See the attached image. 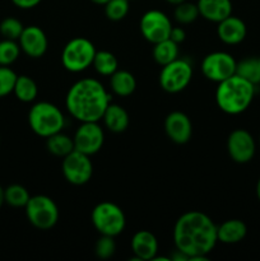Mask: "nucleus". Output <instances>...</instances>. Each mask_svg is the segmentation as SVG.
<instances>
[{
    "label": "nucleus",
    "instance_id": "nucleus-1",
    "mask_svg": "<svg viewBox=\"0 0 260 261\" xmlns=\"http://www.w3.org/2000/svg\"><path fill=\"white\" fill-rule=\"evenodd\" d=\"M173 242L176 250L188 260L206 261L218 242L216 223L201 212H186L176 221Z\"/></svg>",
    "mask_w": 260,
    "mask_h": 261
},
{
    "label": "nucleus",
    "instance_id": "nucleus-2",
    "mask_svg": "<svg viewBox=\"0 0 260 261\" xmlns=\"http://www.w3.org/2000/svg\"><path fill=\"white\" fill-rule=\"evenodd\" d=\"M111 97L99 81L84 78L69 88L65 106L69 114L81 122L99 121Z\"/></svg>",
    "mask_w": 260,
    "mask_h": 261
},
{
    "label": "nucleus",
    "instance_id": "nucleus-3",
    "mask_svg": "<svg viewBox=\"0 0 260 261\" xmlns=\"http://www.w3.org/2000/svg\"><path fill=\"white\" fill-rule=\"evenodd\" d=\"M254 96V84L237 74H233L218 83L216 91V102L217 106L224 114L239 115L249 109Z\"/></svg>",
    "mask_w": 260,
    "mask_h": 261
},
{
    "label": "nucleus",
    "instance_id": "nucleus-4",
    "mask_svg": "<svg viewBox=\"0 0 260 261\" xmlns=\"http://www.w3.org/2000/svg\"><path fill=\"white\" fill-rule=\"evenodd\" d=\"M28 124L36 135L48 138L60 133L65 125V117L59 107L50 102H37L28 112Z\"/></svg>",
    "mask_w": 260,
    "mask_h": 261
},
{
    "label": "nucleus",
    "instance_id": "nucleus-5",
    "mask_svg": "<svg viewBox=\"0 0 260 261\" xmlns=\"http://www.w3.org/2000/svg\"><path fill=\"white\" fill-rule=\"evenodd\" d=\"M91 218L94 228L103 236H119L126 224L122 209L111 201H102L97 204L92 211Z\"/></svg>",
    "mask_w": 260,
    "mask_h": 261
},
{
    "label": "nucleus",
    "instance_id": "nucleus-6",
    "mask_svg": "<svg viewBox=\"0 0 260 261\" xmlns=\"http://www.w3.org/2000/svg\"><path fill=\"white\" fill-rule=\"evenodd\" d=\"M96 47L84 37H75L69 41L61 53V64L71 73H81L93 63Z\"/></svg>",
    "mask_w": 260,
    "mask_h": 261
},
{
    "label": "nucleus",
    "instance_id": "nucleus-7",
    "mask_svg": "<svg viewBox=\"0 0 260 261\" xmlns=\"http://www.w3.org/2000/svg\"><path fill=\"white\" fill-rule=\"evenodd\" d=\"M24 208L28 221L37 229L48 231L58 223L59 208L55 201L48 196H31Z\"/></svg>",
    "mask_w": 260,
    "mask_h": 261
},
{
    "label": "nucleus",
    "instance_id": "nucleus-8",
    "mask_svg": "<svg viewBox=\"0 0 260 261\" xmlns=\"http://www.w3.org/2000/svg\"><path fill=\"white\" fill-rule=\"evenodd\" d=\"M193 68L185 59H176L162 66L160 73L161 88L167 93H178L190 84Z\"/></svg>",
    "mask_w": 260,
    "mask_h": 261
},
{
    "label": "nucleus",
    "instance_id": "nucleus-9",
    "mask_svg": "<svg viewBox=\"0 0 260 261\" xmlns=\"http://www.w3.org/2000/svg\"><path fill=\"white\" fill-rule=\"evenodd\" d=\"M236 66L237 61L228 53L214 51L201 61V73L208 81L219 83L236 74Z\"/></svg>",
    "mask_w": 260,
    "mask_h": 261
},
{
    "label": "nucleus",
    "instance_id": "nucleus-10",
    "mask_svg": "<svg viewBox=\"0 0 260 261\" xmlns=\"http://www.w3.org/2000/svg\"><path fill=\"white\" fill-rule=\"evenodd\" d=\"M61 170L65 180L75 186L87 184L93 175V165L89 160V155L75 149L63 158Z\"/></svg>",
    "mask_w": 260,
    "mask_h": 261
},
{
    "label": "nucleus",
    "instance_id": "nucleus-11",
    "mask_svg": "<svg viewBox=\"0 0 260 261\" xmlns=\"http://www.w3.org/2000/svg\"><path fill=\"white\" fill-rule=\"evenodd\" d=\"M139 27L143 37L153 45L170 38L171 30H172L170 18L157 9L145 12L140 18Z\"/></svg>",
    "mask_w": 260,
    "mask_h": 261
},
{
    "label": "nucleus",
    "instance_id": "nucleus-12",
    "mask_svg": "<svg viewBox=\"0 0 260 261\" xmlns=\"http://www.w3.org/2000/svg\"><path fill=\"white\" fill-rule=\"evenodd\" d=\"M74 149L87 155H93L101 150L105 142V134L98 121L81 122L73 138Z\"/></svg>",
    "mask_w": 260,
    "mask_h": 261
},
{
    "label": "nucleus",
    "instance_id": "nucleus-13",
    "mask_svg": "<svg viewBox=\"0 0 260 261\" xmlns=\"http://www.w3.org/2000/svg\"><path fill=\"white\" fill-rule=\"evenodd\" d=\"M256 145L252 135L245 129H236L228 135L227 152L236 163H247L254 158Z\"/></svg>",
    "mask_w": 260,
    "mask_h": 261
},
{
    "label": "nucleus",
    "instance_id": "nucleus-14",
    "mask_svg": "<svg viewBox=\"0 0 260 261\" xmlns=\"http://www.w3.org/2000/svg\"><path fill=\"white\" fill-rule=\"evenodd\" d=\"M18 41H19L20 50L33 59H38L45 55L48 47L47 36L38 25L24 27Z\"/></svg>",
    "mask_w": 260,
    "mask_h": 261
},
{
    "label": "nucleus",
    "instance_id": "nucleus-15",
    "mask_svg": "<svg viewBox=\"0 0 260 261\" xmlns=\"http://www.w3.org/2000/svg\"><path fill=\"white\" fill-rule=\"evenodd\" d=\"M165 132L167 137L176 144H185L193 135V124L186 114L173 111L165 120Z\"/></svg>",
    "mask_w": 260,
    "mask_h": 261
},
{
    "label": "nucleus",
    "instance_id": "nucleus-16",
    "mask_svg": "<svg viewBox=\"0 0 260 261\" xmlns=\"http://www.w3.org/2000/svg\"><path fill=\"white\" fill-rule=\"evenodd\" d=\"M246 33L247 28L244 20L240 19L239 17H233L232 14L221 20L217 27V35L219 40L226 45H237L242 42L246 37Z\"/></svg>",
    "mask_w": 260,
    "mask_h": 261
},
{
    "label": "nucleus",
    "instance_id": "nucleus-17",
    "mask_svg": "<svg viewBox=\"0 0 260 261\" xmlns=\"http://www.w3.org/2000/svg\"><path fill=\"white\" fill-rule=\"evenodd\" d=\"M132 250L135 260H153L158 252V241L152 232L138 231L132 239Z\"/></svg>",
    "mask_w": 260,
    "mask_h": 261
},
{
    "label": "nucleus",
    "instance_id": "nucleus-18",
    "mask_svg": "<svg viewBox=\"0 0 260 261\" xmlns=\"http://www.w3.org/2000/svg\"><path fill=\"white\" fill-rule=\"evenodd\" d=\"M199 14L209 22L219 23L232 14L231 0H198Z\"/></svg>",
    "mask_w": 260,
    "mask_h": 261
},
{
    "label": "nucleus",
    "instance_id": "nucleus-19",
    "mask_svg": "<svg viewBox=\"0 0 260 261\" xmlns=\"http://www.w3.org/2000/svg\"><path fill=\"white\" fill-rule=\"evenodd\" d=\"M246 233V224L240 219H228V221L223 222L221 226H217V239L222 244H239L245 239Z\"/></svg>",
    "mask_w": 260,
    "mask_h": 261
},
{
    "label": "nucleus",
    "instance_id": "nucleus-20",
    "mask_svg": "<svg viewBox=\"0 0 260 261\" xmlns=\"http://www.w3.org/2000/svg\"><path fill=\"white\" fill-rule=\"evenodd\" d=\"M102 120L105 122V126L112 133H124L125 130L129 126V114L126 112V110L124 107H121L120 105L110 103L107 106V109L105 110L103 116Z\"/></svg>",
    "mask_w": 260,
    "mask_h": 261
},
{
    "label": "nucleus",
    "instance_id": "nucleus-21",
    "mask_svg": "<svg viewBox=\"0 0 260 261\" xmlns=\"http://www.w3.org/2000/svg\"><path fill=\"white\" fill-rule=\"evenodd\" d=\"M110 87L117 96L127 97L137 89V81L130 71L117 69L112 75H110Z\"/></svg>",
    "mask_w": 260,
    "mask_h": 261
},
{
    "label": "nucleus",
    "instance_id": "nucleus-22",
    "mask_svg": "<svg viewBox=\"0 0 260 261\" xmlns=\"http://www.w3.org/2000/svg\"><path fill=\"white\" fill-rule=\"evenodd\" d=\"M46 148L55 157L64 158L74 150L73 138L68 137L66 134H63L61 132L56 133V134L46 138Z\"/></svg>",
    "mask_w": 260,
    "mask_h": 261
},
{
    "label": "nucleus",
    "instance_id": "nucleus-23",
    "mask_svg": "<svg viewBox=\"0 0 260 261\" xmlns=\"http://www.w3.org/2000/svg\"><path fill=\"white\" fill-rule=\"evenodd\" d=\"M153 59L161 66L171 63L178 58V43L173 42L171 38L154 43L153 47Z\"/></svg>",
    "mask_w": 260,
    "mask_h": 261
},
{
    "label": "nucleus",
    "instance_id": "nucleus-24",
    "mask_svg": "<svg viewBox=\"0 0 260 261\" xmlns=\"http://www.w3.org/2000/svg\"><path fill=\"white\" fill-rule=\"evenodd\" d=\"M14 94L19 101L30 103L37 98L38 87L36 82L28 75H18L14 86Z\"/></svg>",
    "mask_w": 260,
    "mask_h": 261
},
{
    "label": "nucleus",
    "instance_id": "nucleus-25",
    "mask_svg": "<svg viewBox=\"0 0 260 261\" xmlns=\"http://www.w3.org/2000/svg\"><path fill=\"white\" fill-rule=\"evenodd\" d=\"M93 65L94 70L98 74L105 76H110L119 69V61L117 58L112 53L106 50L96 51V55L93 59Z\"/></svg>",
    "mask_w": 260,
    "mask_h": 261
},
{
    "label": "nucleus",
    "instance_id": "nucleus-26",
    "mask_svg": "<svg viewBox=\"0 0 260 261\" xmlns=\"http://www.w3.org/2000/svg\"><path fill=\"white\" fill-rule=\"evenodd\" d=\"M236 74L254 86L260 83V65L256 58H246L237 63Z\"/></svg>",
    "mask_w": 260,
    "mask_h": 261
},
{
    "label": "nucleus",
    "instance_id": "nucleus-27",
    "mask_svg": "<svg viewBox=\"0 0 260 261\" xmlns=\"http://www.w3.org/2000/svg\"><path fill=\"white\" fill-rule=\"evenodd\" d=\"M4 195L5 203L9 204L10 206H14V208H24L31 198L27 189L22 185H18V184L4 189Z\"/></svg>",
    "mask_w": 260,
    "mask_h": 261
},
{
    "label": "nucleus",
    "instance_id": "nucleus-28",
    "mask_svg": "<svg viewBox=\"0 0 260 261\" xmlns=\"http://www.w3.org/2000/svg\"><path fill=\"white\" fill-rule=\"evenodd\" d=\"M19 54L20 46L17 41L8 38L0 41V65L9 66L19 58Z\"/></svg>",
    "mask_w": 260,
    "mask_h": 261
},
{
    "label": "nucleus",
    "instance_id": "nucleus-29",
    "mask_svg": "<svg viewBox=\"0 0 260 261\" xmlns=\"http://www.w3.org/2000/svg\"><path fill=\"white\" fill-rule=\"evenodd\" d=\"M173 14H175V19L181 24H190V23L195 22L196 18L200 15L199 14L198 5L186 2L176 5Z\"/></svg>",
    "mask_w": 260,
    "mask_h": 261
},
{
    "label": "nucleus",
    "instance_id": "nucleus-30",
    "mask_svg": "<svg viewBox=\"0 0 260 261\" xmlns=\"http://www.w3.org/2000/svg\"><path fill=\"white\" fill-rule=\"evenodd\" d=\"M105 7V14L110 20L119 22L129 13V0H110Z\"/></svg>",
    "mask_w": 260,
    "mask_h": 261
},
{
    "label": "nucleus",
    "instance_id": "nucleus-31",
    "mask_svg": "<svg viewBox=\"0 0 260 261\" xmlns=\"http://www.w3.org/2000/svg\"><path fill=\"white\" fill-rule=\"evenodd\" d=\"M23 30H24V27H23L22 22L18 20L17 18L8 17L3 19L2 23H0V33L4 36V38H8V40H19Z\"/></svg>",
    "mask_w": 260,
    "mask_h": 261
},
{
    "label": "nucleus",
    "instance_id": "nucleus-32",
    "mask_svg": "<svg viewBox=\"0 0 260 261\" xmlns=\"http://www.w3.org/2000/svg\"><path fill=\"white\" fill-rule=\"evenodd\" d=\"M18 75L9 66L0 65V97H5L14 91Z\"/></svg>",
    "mask_w": 260,
    "mask_h": 261
},
{
    "label": "nucleus",
    "instance_id": "nucleus-33",
    "mask_svg": "<svg viewBox=\"0 0 260 261\" xmlns=\"http://www.w3.org/2000/svg\"><path fill=\"white\" fill-rule=\"evenodd\" d=\"M114 239L115 237L101 234V239L97 240L96 246H94V252H96L97 257L106 260L114 256L115 251H116V244H115Z\"/></svg>",
    "mask_w": 260,
    "mask_h": 261
},
{
    "label": "nucleus",
    "instance_id": "nucleus-34",
    "mask_svg": "<svg viewBox=\"0 0 260 261\" xmlns=\"http://www.w3.org/2000/svg\"><path fill=\"white\" fill-rule=\"evenodd\" d=\"M170 38L176 43L184 42L186 38L185 31H184L181 27H172V30H171V33H170Z\"/></svg>",
    "mask_w": 260,
    "mask_h": 261
},
{
    "label": "nucleus",
    "instance_id": "nucleus-35",
    "mask_svg": "<svg viewBox=\"0 0 260 261\" xmlns=\"http://www.w3.org/2000/svg\"><path fill=\"white\" fill-rule=\"evenodd\" d=\"M12 2L15 7L20 8V9H32V8L37 7L42 0H12Z\"/></svg>",
    "mask_w": 260,
    "mask_h": 261
},
{
    "label": "nucleus",
    "instance_id": "nucleus-36",
    "mask_svg": "<svg viewBox=\"0 0 260 261\" xmlns=\"http://www.w3.org/2000/svg\"><path fill=\"white\" fill-rule=\"evenodd\" d=\"M5 203V195H4V189L0 186V208L3 206V204Z\"/></svg>",
    "mask_w": 260,
    "mask_h": 261
},
{
    "label": "nucleus",
    "instance_id": "nucleus-37",
    "mask_svg": "<svg viewBox=\"0 0 260 261\" xmlns=\"http://www.w3.org/2000/svg\"><path fill=\"white\" fill-rule=\"evenodd\" d=\"M91 2L94 3V4H97V5H106L110 0H91Z\"/></svg>",
    "mask_w": 260,
    "mask_h": 261
},
{
    "label": "nucleus",
    "instance_id": "nucleus-38",
    "mask_svg": "<svg viewBox=\"0 0 260 261\" xmlns=\"http://www.w3.org/2000/svg\"><path fill=\"white\" fill-rule=\"evenodd\" d=\"M166 2L170 3V4H172V5H178V4H181V3L186 2V0H166Z\"/></svg>",
    "mask_w": 260,
    "mask_h": 261
},
{
    "label": "nucleus",
    "instance_id": "nucleus-39",
    "mask_svg": "<svg viewBox=\"0 0 260 261\" xmlns=\"http://www.w3.org/2000/svg\"><path fill=\"white\" fill-rule=\"evenodd\" d=\"M256 196L260 201V178L257 180V184H256Z\"/></svg>",
    "mask_w": 260,
    "mask_h": 261
},
{
    "label": "nucleus",
    "instance_id": "nucleus-40",
    "mask_svg": "<svg viewBox=\"0 0 260 261\" xmlns=\"http://www.w3.org/2000/svg\"><path fill=\"white\" fill-rule=\"evenodd\" d=\"M257 60H259V65H260V58H257Z\"/></svg>",
    "mask_w": 260,
    "mask_h": 261
},
{
    "label": "nucleus",
    "instance_id": "nucleus-41",
    "mask_svg": "<svg viewBox=\"0 0 260 261\" xmlns=\"http://www.w3.org/2000/svg\"><path fill=\"white\" fill-rule=\"evenodd\" d=\"M259 143H260V137H259Z\"/></svg>",
    "mask_w": 260,
    "mask_h": 261
}]
</instances>
